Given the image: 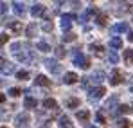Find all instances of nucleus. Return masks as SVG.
<instances>
[{"label":"nucleus","mask_w":133,"mask_h":128,"mask_svg":"<svg viewBox=\"0 0 133 128\" xmlns=\"http://www.w3.org/2000/svg\"><path fill=\"white\" fill-rule=\"evenodd\" d=\"M40 128H49V126H47V125H45V126H43V125H42V126H40Z\"/></svg>","instance_id":"37998d69"},{"label":"nucleus","mask_w":133,"mask_h":128,"mask_svg":"<svg viewBox=\"0 0 133 128\" xmlns=\"http://www.w3.org/2000/svg\"><path fill=\"white\" fill-rule=\"evenodd\" d=\"M43 13H45L43 4H34V5L31 7V15H32V16H40V15H43Z\"/></svg>","instance_id":"9d476101"},{"label":"nucleus","mask_w":133,"mask_h":128,"mask_svg":"<svg viewBox=\"0 0 133 128\" xmlns=\"http://www.w3.org/2000/svg\"><path fill=\"white\" fill-rule=\"evenodd\" d=\"M119 112H121V114H128V112H131V108L128 107V105H121V107H119Z\"/></svg>","instance_id":"e433bc0d"},{"label":"nucleus","mask_w":133,"mask_h":128,"mask_svg":"<svg viewBox=\"0 0 133 128\" xmlns=\"http://www.w3.org/2000/svg\"><path fill=\"white\" fill-rule=\"evenodd\" d=\"M25 33H27V36H29V38H32V36H36V33H38V25H36L34 22H31V23L27 25V29H25Z\"/></svg>","instance_id":"2eb2a0df"},{"label":"nucleus","mask_w":133,"mask_h":128,"mask_svg":"<svg viewBox=\"0 0 133 128\" xmlns=\"http://www.w3.org/2000/svg\"><path fill=\"white\" fill-rule=\"evenodd\" d=\"M43 63H45V67H47L50 72H54V74H58V72L61 70V65L58 63V60H50V58H47Z\"/></svg>","instance_id":"20e7f679"},{"label":"nucleus","mask_w":133,"mask_h":128,"mask_svg":"<svg viewBox=\"0 0 133 128\" xmlns=\"http://www.w3.org/2000/svg\"><path fill=\"white\" fill-rule=\"evenodd\" d=\"M7 94H9L11 97H18V96H20V88H15V87H11Z\"/></svg>","instance_id":"2f4dec72"},{"label":"nucleus","mask_w":133,"mask_h":128,"mask_svg":"<svg viewBox=\"0 0 133 128\" xmlns=\"http://www.w3.org/2000/svg\"><path fill=\"white\" fill-rule=\"evenodd\" d=\"M108 60H110V63H111V65H117V62H119V56H117V52H113V51H111L110 56H108Z\"/></svg>","instance_id":"7c9ffc66"},{"label":"nucleus","mask_w":133,"mask_h":128,"mask_svg":"<svg viewBox=\"0 0 133 128\" xmlns=\"http://www.w3.org/2000/svg\"><path fill=\"white\" fill-rule=\"evenodd\" d=\"M128 40H130V42H133V31H130V34H128Z\"/></svg>","instance_id":"ea45409f"},{"label":"nucleus","mask_w":133,"mask_h":128,"mask_svg":"<svg viewBox=\"0 0 133 128\" xmlns=\"http://www.w3.org/2000/svg\"><path fill=\"white\" fill-rule=\"evenodd\" d=\"M4 62H5V60H4V56H0V65L4 63Z\"/></svg>","instance_id":"79ce46f5"},{"label":"nucleus","mask_w":133,"mask_h":128,"mask_svg":"<svg viewBox=\"0 0 133 128\" xmlns=\"http://www.w3.org/2000/svg\"><path fill=\"white\" fill-rule=\"evenodd\" d=\"M16 78H18V80H27V78H29V72H27V70H18V72H16Z\"/></svg>","instance_id":"72a5a7b5"},{"label":"nucleus","mask_w":133,"mask_h":128,"mask_svg":"<svg viewBox=\"0 0 133 128\" xmlns=\"http://www.w3.org/2000/svg\"><path fill=\"white\" fill-rule=\"evenodd\" d=\"M95 22H97V25H101V27H104L106 23H108V16L106 15H97V18H95Z\"/></svg>","instance_id":"4be33fe9"},{"label":"nucleus","mask_w":133,"mask_h":128,"mask_svg":"<svg viewBox=\"0 0 133 128\" xmlns=\"http://www.w3.org/2000/svg\"><path fill=\"white\" fill-rule=\"evenodd\" d=\"M131 20H133V18H131Z\"/></svg>","instance_id":"09e8293b"},{"label":"nucleus","mask_w":133,"mask_h":128,"mask_svg":"<svg viewBox=\"0 0 133 128\" xmlns=\"http://www.w3.org/2000/svg\"><path fill=\"white\" fill-rule=\"evenodd\" d=\"M5 11H7V4L5 2H0V15H4Z\"/></svg>","instance_id":"4c0bfd02"},{"label":"nucleus","mask_w":133,"mask_h":128,"mask_svg":"<svg viewBox=\"0 0 133 128\" xmlns=\"http://www.w3.org/2000/svg\"><path fill=\"white\" fill-rule=\"evenodd\" d=\"M122 81H124L122 72H121L119 69H115V70L111 72V76H110V83H111V85H119V83H122Z\"/></svg>","instance_id":"423d86ee"},{"label":"nucleus","mask_w":133,"mask_h":128,"mask_svg":"<svg viewBox=\"0 0 133 128\" xmlns=\"http://www.w3.org/2000/svg\"><path fill=\"white\" fill-rule=\"evenodd\" d=\"M95 123H99V125H104V123H106V119H104V115H103L101 112L95 114Z\"/></svg>","instance_id":"473e14b6"},{"label":"nucleus","mask_w":133,"mask_h":128,"mask_svg":"<svg viewBox=\"0 0 133 128\" xmlns=\"http://www.w3.org/2000/svg\"><path fill=\"white\" fill-rule=\"evenodd\" d=\"M13 11H15V15H18V16H23V15L27 13V9H25V4H23V2H13Z\"/></svg>","instance_id":"6e6552de"},{"label":"nucleus","mask_w":133,"mask_h":128,"mask_svg":"<svg viewBox=\"0 0 133 128\" xmlns=\"http://www.w3.org/2000/svg\"><path fill=\"white\" fill-rule=\"evenodd\" d=\"M76 117H77L83 125H87V123H88V119H90V112H88V110H79V112L76 114Z\"/></svg>","instance_id":"ddd939ff"},{"label":"nucleus","mask_w":133,"mask_h":128,"mask_svg":"<svg viewBox=\"0 0 133 128\" xmlns=\"http://www.w3.org/2000/svg\"><path fill=\"white\" fill-rule=\"evenodd\" d=\"M115 103H117V96H111L110 99L106 101V105H104V108H106V110H111V107H113Z\"/></svg>","instance_id":"c85d7f7f"},{"label":"nucleus","mask_w":133,"mask_h":128,"mask_svg":"<svg viewBox=\"0 0 133 128\" xmlns=\"http://www.w3.org/2000/svg\"><path fill=\"white\" fill-rule=\"evenodd\" d=\"M63 40H65V42H74V40H76V34H74V33H66L65 36H63Z\"/></svg>","instance_id":"c9c22d12"},{"label":"nucleus","mask_w":133,"mask_h":128,"mask_svg":"<svg viewBox=\"0 0 133 128\" xmlns=\"http://www.w3.org/2000/svg\"><path fill=\"white\" fill-rule=\"evenodd\" d=\"M74 65L79 67V69H88L90 67V60L81 52V51H76V52H74Z\"/></svg>","instance_id":"f257e3e1"},{"label":"nucleus","mask_w":133,"mask_h":128,"mask_svg":"<svg viewBox=\"0 0 133 128\" xmlns=\"http://www.w3.org/2000/svg\"><path fill=\"white\" fill-rule=\"evenodd\" d=\"M88 128H95V126H88Z\"/></svg>","instance_id":"a18cd8bd"},{"label":"nucleus","mask_w":133,"mask_h":128,"mask_svg":"<svg viewBox=\"0 0 133 128\" xmlns=\"http://www.w3.org/2000/svg\"><path fill=\"white\" fill-rule=\"evenodd\" d=\"M7 40H9V36H7V34H0V45H4Z\"/></svg>","instance_id":"58836bf2"},{"label":"nucleus","mask_w":133,"mask_h":128,"mask_svg":"<svg viewBox=\"0 0 133 128\" xmlns=\"http://www.w3.org/2000/svg\"><path fill=\"white\" fill-rule=\"evenodd\" d=\"M23 105H25V108H34L36 105H38V101H36L34 97H29V96H27L25 101H23Z\"/></svg>","instance_id":"412c9836"},{"label":"nucleus","mask_w":133,"mask_h":128,"mask_svg":"<svg viewBox=\"0 0 133 128\" xmlns=\"http://www.w3.org/2000/svg\"><path fill=\"white\" fill-rule=\"evenodd\" d=\"M79 103H81V101H79L77 97H68V99H66V107H68V108H76V107H79Z\"/></svg>","instance_id":"b1692460"},{"label":"nucleus","mask_w":133,"mask_h":128,"mask_svg":"<svg viewBox=\"0 0 133 128\" xmlns=\"http://www.w3.org/2000/svg\"><path fill=\"white\" fill-rule=\"evenodd\" d=\"M4 101H5V96H4V94H0V103H4Z\"/></svg>","instance_id":"a19ab883"},{"label":"nucleus","mask_w":133,"mask_h":128,"mask_svg":"<svg viewBox=\"0 0 133 128\" xmlns=\"http://www.w3.org/2000/svg\"><path fill=\"white\" fill-rule=\"evenodd\" d=\"M13 72H15V63L4 62V63L0 65V74H4V76H9V74H13Z\"/></svg>","instance_id":"0eeeda50"},{"label":"nucleus","mask_w":133,"mask_h":128,"mask_svg":"<svg viewBox=\"0 0 133 128\" xmlns=\"http://www.w3.org/2000/svg\"><path fill=\"white\" fill-rule=\"evenodd\" d=\"M111 31H113V33H126V31H128V23H126V22H121V23L113 25Z\"/></svg>","instance_id":"f3484780"},{"label":"nucleus","mask_w":133,"mask_h":128,"mask_svg":"<svg viewBox=\"0 0 133 128\" xmlns=\"http://www.w3.org/2000/svg\"><path fill=\"white\" fill-rule=\"evenodd\" d=\"M22 47H23V43H20V42L13 43V45H11V52H13V54H18V52H20V49H22Z\"/></svg>","instance_id":"c756f323"},{"label":"nucleus","mask_w":133,"mask_h":128,"mask_svg":"<svg viewBox=\"0 0 133 128\" xmlns=\"http://www.w3.org/2000/svg\"><path fill=\"white\" fill-rule=\"evenodd\" d=\"M29 121H31V117H29L27 112L18 114V115L15 117V126H16V128H27V126H29Z\"/></svg>","instance_id":"f03ea898"},{"label":"nucleus","mask_w":133,"mask_h":128,"mask_svg":"<svg viewBox=\"0 0 133 128\" xmlns=\"http://www.w3.org/2000/svg\"><path fill=\"white\" fill-rule=\"evenodd\" d=\"M0 87H2V80H0Z\"/></svg>","instance_id":"c03bdc74"},{"label":"nucleus","mask_w":133,"mask_h":128,"mask_svg":"<svg viewBox=\"0 0 133 128\" xmlns=\"http://www.w3.org/2000/svg\"><path fill=\"white\" fill-rule=\"evenodd\" d=\"M124 62H126L128 65H131V63H133V51H131V49L124 51Z\"/></svg>","instance_id":"a878e982"},{"label":"nucleus","mask_w":133,"mask_h":128,"mask_svg":"<svg viewBox=\"0 0 133 128\" xmlns=\"http://www.w3.org/2000/svg\"><path fill=\"white\" fill-rule=\"evenodd\" d=\"M2 128H7V126H2Z\"/></svg>","instance_id":"de8ad7c7"},{"label":"nucleus","mask_w":133,"mask_h":128,"mask_svg":"<svg viewBox=\"0 0 133 128\" xmlns=\"http://www.w3.org/2000/svg\"><path fill=\"white\" fill-rule=\"evenodd\" d=\"M54 54H56V58H59V60L66 56V52H65V49H63V47H56V49H54Z\"/></svg>","instance_id":"cd10ccee"},{"label":"nucleus","mask_w":133,"mask_h":128,"mask_svg":"<svg viewBox=\"0 0 133 128\" xmlns=\"http://www.w3.org/2000/svg\"><path fill=\"white\" fill-rule=\"evenodd\" d=\"M36 47H38V51H43V52H49V51H50V45L47 42H38Z\"/></svg>","instance_id":"bb28decb"},{"label":"nucleus","mask_w":133,"mask_h":128,"mask_svg":"<svg viewBox=\"0 0 133 128\" xmlns=\"http://www.w3.org/2000/svg\"><path fill=\"white\" fill-rule=\"evenodd\" d=\"M131 92H133V87H131Z\"/></svg>","instance_id":"49530a36"},{"label":"nucleus","mask_w":133,"mask_h":128,"mask_svg":"<svg viewBox=\"0 0 133 128\" xmlns=\"http://www.w3.org/2000/svg\"><path fill=\"white\" fill-rule=\"evenodd\" d=\"M42 29H43L45 33H52V29H54V23L50 20H45V22H42Z\"/></svg>","instance_id":"5701e85b"},{"label":"nucleus","mask_w":133,"mask_h":128,"mask_svg":"<svg viewBox=\"0 0 133 128\" xmlns=\"http://www.w3.org/2000/svg\"><path fill=\"white\" fill-rule=\"evenodd\" d=\"M104 94H106L104 87H95V88H92V90H90V97H94V99H97V97H103Z\"/></svg>","instance_id":"1a4fd4ad"},{"label":"nucleus","mask_w":133,"mask_h":128,"mask_svg":"<svg viewBox=\"0 0 133 128\" xmlns=\"http://www.w3.org/2000/svg\"><path fill=\"white\" fill-rule=\"evenodd\" d=\"M4 23H7V25H9V29H11V31H15V33H20V29H22L20 22H15V23H11V20H5Z\"/></svg>","instance_id":"6ab92c4d"},{"label":"nucleus","mask_w":133,"mask_h":128,"mask_svg":"<svg viewBox=\"0 0 133 128\" xmlns=\"http://www.w3.org/2000/svg\"><path fill=\"white\" fill-rule=\"evenodd\" d=\"M15 56H16L18 62H25V63H29V62L32 63V62L36 60V56H34L31 51H23V52H18V54H15Z\"/></svg>","instance_id":"7ed1b4c3"},{"label":"nucleus","mask_w":133,"mask_h":128,"mask_svg":"<svg viewBox=\"0 0 133 128\" xmlns=\"http://www.w3.org/2000/svg\"><path fill=\"white\" fill-rule=\"evenodd\" d=\"M72 22H74V15H70V13H66L61 16V29L63 31H68L70 27H72Z\"/></svg>","instance_id":"39448f33"},{"label":"nucleus","mask_w":133,"mask_h":128,"mask_svg":"<svg viewBox=\"0 0 133 128\" xmlns=\"http://www.w3.org/2000/svg\"><path fill=\"white\" fill-rule=\"evenodd\" d=\"M110 47H111V49H121V47H122V40H121L119 36L111 38V40H110Z\"/></svg>","instance_id":"aec40b11"},{"label":"nucleus","mask_w":133,"mask_h":128,"mask_svg":"<svg viewBox=\"0 0 133 128\" xmlns=\"http://www.w3.org/2000/svg\"><path fill=\"white\" fill-rule=\"evenodd\" d=\"M104 78H106V76H104V72H103V70H95L88 80H90V81H94V83H101Z\"/></svg>","instance_id":"f8f14e48"},{"label":"nucleus","mask_w":133,"mask_h":128,"mask_svg":"<svg viewBox=\"0 0 133 128\" xmlns=\"http://www.w3.org/2000/svg\"><path fill=\"white\" fill-rule=\"evenodd\" d=\"M117 126L119 128H130V121H128V119H121V121L117 123Z\"/></svg>","instance_id":"f704fd0d"},{"label":"nucleus","mask_w":133,"mask_h":128,"mask_svg":"<svg viewBox=\"0 0 133 128\" xmlns=\"http://www.w3.org/2000/svg\"><path fill=\"white\" fill-rule=\"evenodd\" d=\"M90 51H94L95 54H103V51H104V49H103V45H101V43H90Z\"/></svg>","instance_id":"393cba45"},{"label":"nucleus","mask_w":133,"mask_h":128,"mask_svg":"<svg viewBox=\"0 0 133 128\" xmlns=\"http://www.w3.org/2000/svg\"><path fill=\"white\" fill-rule=\"evenodd\" d=\"M63 81H65L66 85L76 83V81H77V74H76V72H66L65 76H63Z\"/></svg>","instance_id":"4468645a"},{"label":"nucleus","mask_w":133,"mask_h":128,"mask_svg":"<svg viewBox=\"0 0 133 128\" xmlns=\"http://www.w3.org/2000/svg\"><path fill=\"white\" fill-rule=\"evenodd\" d=\"M59 128H72V123L66 115H61L59 117Z\"/></svg>","instance_id":"a211bd4d"},{"label":"nucleus","mask_w":133,"mask_h":128,"mask_svg":"<svg viewBox=\"0 0 133 128\" xmlns=\"http://www.w3.org/2000/svg\"><path fill=\"white\" fill-rule=\"evenodd\" d=\"M43 108L45 110H56L58 108V101L52 99V97H47V99H43Z\"/></svg>","instance_id":"9b49d317"},{"label":"nucleus","mask_w":133,"mask_h":128,"mask_svg":"<svg viewBox=\"0 0 133 128\" xmlns=\"http://www.w3.org/2000/svg\"><path fill=\"white\" fill-rule=\"evenodd\" d=\"M34 83H36V85L50 87V80H49L47 76H43V74H38V76H36V80H34Z\"/></svg>","instance_id":"dca6fc26"}]
</instances>
